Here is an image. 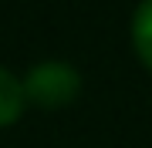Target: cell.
<instances>
[{"label": "cell", "instance_id": "1", "mask_svg": "<svg viewBox=\"0 0 152 148\" xmlns=\"http://www.w3.org/2000/svg\"><path fill=\"white\" fill-rule=\"evenodd\" d=\"M24 98L37 108H64L81 91V74L68 61H37L20 81Z\"/></svg>", "mask_w": 152, "mask_h": 148}, {"label": "cell", "instance_id": "2", "mask_svg": "<svg viewBox=\"0 0 152 148\" xmlns=\"http://www.w3.org/2000/svg\"><path fill=\"white\" fill-rule=\"evenodd\" d=\"M24 104H27V98H24L20 77L10 74L7 67H0V128L14 125V121L20 118Z\"/></svg>", "mask_w": 152, "mask_h": 148}, {"label": "cell", "instance_id": "3", "mask_svg": "<svg viewBox=\"0 0 152 148\" xmlns=\"http://www.w3.org/2000/svg\"><path fill=\"white\" fill-rule=\"evenodd\" d=\"M132 44H135L139 61L152 71V0H139L132 14Z\"/></svg>", "mask_w": 152, "mask_h": 148}]
</instances>
